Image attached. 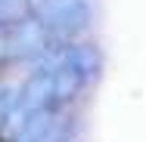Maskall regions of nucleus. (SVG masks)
Returning a JSON list of instances; mask_svg holds the SVG:
<instances>
[{
	"mask_svg": "<svg viewBox=\"0 0 146 142\" xmlns=\"http://www.w3.org/2000/svg\"><path fill=\"white\" fill-rule=\"evenodd\" d=\"M16 142H72L75 124L65 111H47V114H28L13 127Z\"/></svg>",
	"mask_w": 146,
	"mask_h": 142,
	"instance_id": "nucleus-2",
	"label": "nucleus"
},
{
	"mask_svg": "<svg viewBox=\"0 0 146 142\" xmlns=\"http://www.w3.org/2000/svg\"><path fill=\"white\" fill-rule=\"evenodd\" d=\"M100 53L87 43H62L34 62V71L19 86V111L13 127L28 114L65 111L96 77H100ZM9 127V130H13Z\"/></svg>",
	"mask_w": 146,
	"mask_h": 142,
	"instance_id": "nucleus-1",
	"label": "nucleus"
},
{
	"mask_svg": "<svg viewBox=\"0 0 146 142\" xmlns=\"http://www.w3.org/2000/svg\"><path fill=\"white\" fill-rule=\"evenodd\" d=\"M16 22H22V16H19V0H0V34L9 31Z\"/></svg>",
	"mask_w": 146,
	"mask_h": 142,
	"instance_id": "nucleus-3",
	"label": "nucleus"
}]
</instances>
